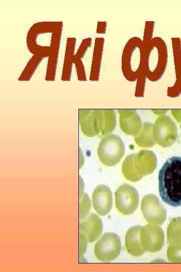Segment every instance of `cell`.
Listing matches in <instances>:
<instances>
[{
  "mask_svg": "<svg viewBox=\"0 0 181 272\" xmlns=\"http://www.w3.org/2000/svg\"><path fill=\"white\" fill-rule=\"evenodd\" d=\"M62 25L61 22H39L34 24L28 33L27 43L30 52L49 58L47 81L55 79Z\"/></svg>",
  "mask_w": 181,
  "mask_h": 272,
  "instance_id": "obj_1",
  "label": "cell"
},
{
  "mask_svg": "<svg viewBox=\"0 0 181 272\" xmlns=\"http://www.w3.org/2000/svg\"><path fill=\"white\" fill-rule=\"evenodd\" d=\"M158 189L162 200L172 207L181 206V157H172L158 174Z\"/></svg>",
  "mask_w": 181,
  "mask_h": 272,
  "instance_id": "obj_2",
  "label": "cell"
},
{
  "mask_svg": "<svg viewBox=\"0 0 181 272\" xmlns=\"http://www.w3.org/2000/svg\"><path fill=\"white\" fill-rule=\"evenodd\" d=\"M167 48L165 41L155 37L145 46L144 70L147 78L156 82L164 75L167 64Z\"/></svg>",
  "mask_w": 181,
  "mask_h": 272,
  "instance_id": "obj_3",
  "label": "cell"
},
{
  "mask_svg": "<svg viewBox=\"0 0 181 272\" xmlns=\"http://www.w3.org/2000/svg\"><path fill=\"white\" fill-rule=\"evenodd\" d=\"M145 46L143 41L137 37L129 39L123 50L122 71L129 81L137 80L144 70Z\"/></svg>",
  "mask_w": 181,
  "mask_h": 272,
  "instance_id": "obj_4",
  "label": "cell"
},
{
  "mask_svg": "<svg viewBox=\"0 0 181 272\" xmlns=\"http://www.w3.org/2000/svg\"><path fill=\"white\" fill-rule=\"evenodd\" d=\"M156 166L157 158L153 152L141 150L126 157L122 164V173L127 179L136 182L152 173Z\"/></svg>",
  "mask_w": 181,
  "mask_h": 272,
  "instance_id": "obj_5",
  "label": "cell"
},
{
  "mask_svg": "<svg viewBox=\"0 0 181 272\" xmlns=\"http://www.w3.org/2000/svg\"><path fill=\"white\" fill-rule=\"evenodd\" d=\"M125 152L122 139L110 134L103 137L99 144L97 154L100 162L108 166H114L121 160Z\"/></svg>",
  "mask_w": 181,
  "mask_h": 272,
  "instance_id": "obj_6",
  "label": "cell"
},
{
  "mask_svg": "<svg viewBox=\"0 0 181 272\" xmlns=\"http://www.w3.org/2000/svg\"><path fill=\"white\" fill-rule=\"evenodd\" d=\"M122 248L121 240L116 234L107 232L104 234L95 245L96 257L103 262H109L116 259Z\"/></svg>",
  "mask_w": 181,
  "mask_h": 272,
  "instance_id": "obj_7",
  "label": "cell"
},
{
  "mask_svg": "<svg viewBox=\"0 0 181 272\" xmlns=\"http://www.w3.org/2000/svg\"><path fill=\"white\" fill-rule=\"evenodd\" d=\"M153 132L155 143L164 148L172 146L177 137L176 126L167 115H161L156 119Z\"/></svg>",
  "mask_w": 181,
  "mask_h": 272,
  "instance_id": "obj_8",
  "label": "cell"
},
{
  "mask_svg": "<svg viewBox=\"0 0 181 272\" xmlns=\"http://www.w3.org/2000/svg\"><path fill=\"white\" fill-rule=\"evenodd\" d=\"M116 207L119 212L125 215L133 213L139 203V194L133 186L124 184L115 193Z\"/></svg>",
  "mask_w": 181,
  "mask_h": 272,
  "instance_id": "obj_9",
  "label": "cell"
},
{
  "mask_svg": "<svg viewBox=\"0 0 181 272\" xmlns=\"http://www.w3.org/2000/svg\"><path fill=\"white\" fill-rule=\"evenodd\" d=\"M141 209L144 218L149 223L161 225L166 220V209L154 194H147L143 197Z\"/></svg>",
  "mask_w": 181,
  "mask_h": 272,
  "instance_id": "obj_10",
  "label": "cell"
},
{
  "mask_svg": "<svg viewBox=\"0 0 181 272\" xmlns=\"http://www.w3.org/2000/svg\"><path fill=\"white\" fill-rule=\"evenodd\" d=\"M140 240L143 248L151 252L160 250L164 243V234L160 227L147 225L142 227L140 231Z\"/></svg>",
  "mask_w": 181,
  "mask_h": 272,
  "instance_id": "obj_11",
  "label": "cell"
},
{
  "mask_svg": "<svg viewBox=\"0 0 181 272\" xmlns=\"http://www.w3.org/2000/svg\"><path fill=\"white\" fill-rule=\"evenodd\" d=\"M92 114L96 135L106 136L114 130L116 121L114 110H93Z\"/></svg>",
  "mask_w": 181,
  "mask_h": 272,
  "instance_id": "obj_12",
  "label": "cell"
},
{
  "mask_svg": "<svg viewBox=\"0 0 181 272\" xmlns=\"http://www.w3.org/2000/svg\"><path fill=\"white\" fill-rule=\"evenodd\" d=\"M92 200L94 209L97 213L101 216L107 215L113 205L110 188L105 185H98L93 191Z\"/></svg>",
  "mask_w": 181,
  "mask_h": 272,
  "instance_id": "obj_13",
  "label": "cell"
},
{
  "mask_svg": "<svg viewBox=\"0 0 181 272\" xmlns=\"http://www.w3.org/2000/svg\"><path fill=\"white\" fill-rule=\"evenodd\" d=\"M79 233L83 234L88 242H93L99 238L103 231L101 218L95 214H90L79 223Z\"/></svg>",
  "mask_w": 181,
  "mask_h": 272,
  "instance_id": "obj_14",
  "label": "cell"
},
{
  "mask_svg": "<svg viewBox=\"0 0 181 272\" xmlns=\"http://www.w3.org/2000/svg\"><path fill=\"white\" fill-rule=\"evenodd\" d=\"M121 129L128 135H136L142 128V121L134 111L119 110Z\"/></svg>",
  "mask_w": 181,
  "mask_h": 272,
  "instance_id": "obj_15",
  "label": "cell"
},
{
  "mask_svg": "<svg viewBox=\"0 0 181 272\" xmlns=\"http://www.w3.org/2000/svg\"><path fill=\"white\" fill-rule=\"evenodd\" d=\"M141 226L129 228L125 235V246L128 252L132 255L139 256L146 251L143 248L140 240Z\"/></svg>",
  "mask_w": 181,
  "mask_h": 272,
  "instance_id": "obj_16",
  "label": "cell"
},
{
  "mask_svg": "<svg viewBox=\"0 0 181 272\" xmlns=\"http://www.w3.org/2000/svg\"><path fill=\"white\" fill-rule=\"evenodd\" d=\"M104 38L98 37L95 39L89 80H99L104 45Z\"/></svg>",
  "mask_w": 181,
  "mask_h": 272,
  "instance_id": "obj_17",
  "label": "cell"
},
{
  "mask_svg": "<svg viewBox=\"0 0 181 272\" xmlns=\"http://www.w3.org/2000/svg\"><path fill=\"white\" fill-rule=\"evenodd\" d=\"M75 43V38H67L61 78L62 81L70 80L72 63L74 61L73 54Z\"/></svg>",
  "mask_w": 181,
  "mask_h": 272,
  "instance_id": "obj_18",
  "label": "cell"
},
{
  "mask_svg": "<svg viewBox=\"0 0 181 272\" xmlns=\"http://www.w3.org/2000/svg\"><path fill=\"white\" fill-rule=\"evenodd\" d=\"M153 124L151 122L143 123L140 131L134 136L135 141L138 146L148 148L156 144L153 136Z\"/></svg>",
  "mask_w": 181,
  "mask_h": 272,
  "instance_id": "obj_19",
  "label": "cell"
},
{
  "mask_svg": "<svg viewBox=\"0 0 181 272\" xmlns=\"http://www.w3.org/2000/svg\"><path fill=\"white\" fill-rule=\"evenodd\" d=\"M92 112V110H80L79 112V121L81 131L85 135L89 137L96 135L94 130Z\"/></svg>",
  "mask_w": 181,
  "mask_h": 272,
  "instance_id": "obj_20",
  "label": "cell"
},
{
  "mask_svg": "<svg viewBox=\"0 0 181 272\" xmlns=\"http://www.w3.org/2000/svg\"><path fill=\"white\" fill-rule=\"evenodd\" d=\"M181 241V217L173 218L167 228L168 244Z\"/></svg>",
  "mask_w": 181,
  "mask_h": 272,
  "instance_id": "obj_21",
  "label": "cell"
},
{
  "mask_svg": "<svg viewBox=\"0 0 181 272\" xmlns=\"http://www.w3.org/2000/svg\"><path fill=\"white\" fill-rule=\"evenodd\" d=\"M46 57L47 56L42 54H34L28 62L21 76L19 78V80H30L40 62Z\"/></svg>",
  "mask_w": 181,
  "mask_h": 272,
  "instance_id": "obj_22",
  "label": "cell"
},
{
  "mask_svg": "<svg viewBox=\"0 0 181 272\" xmlns=\"http://www.w3.org/2000/svg\"><path fill=\"white\" fill-rule=\"evenodd\" d=\"M173 56L176 77L181 73V40L178 37L171 38Z\"/></svg>",
  "mask_w": 181,
  "mask_h": 272,
  "instance_id": "obj_23",
  "label": "cell"
},
{
  "mask_svg": "<svg viewBox=\"0 0 181 272\" xmlns=\"http://www.w3.org/2000/svg\"><path fill=\"white\" fill-rule=\"evenodd\" d=\"M90 209V201L86 193H83L79 199V219L86 217Z\"/></svg>",
  "mask_w": 181,
  "mask_h": 272,
  "instance_id": "obj_24",
  "label": "cell"
},
{
  "mask_svg": "<svg viewBox=\"0 0 181 272\" xmlns=\"http://www.w3.org/2000/svg\"><path fill=\"white\" fill-rule=\"evenodd\" d=\"M146 78L145 71L144 70L136 80L137 85L135 91V96L136 97H142L143 96Z\"/></svg>",
  "mask_w": 181,
  "mask_h": 272,
  "instance_id": "obj_25",
  "label": "cell"
},
{
  "mask_svg": "<svg viewBox=\"0 0 181 272\" xmlns=\"http://www.w3.org/2000/svg\"><path fill=\"white\" fill-rule=\"evenodd\" d=\"M154 27V22L153 21H146L143 35V42L145 46L153 38Z\"/></svg>",
  "mask_w": 181,
  "mask_h": 272,
  "instance_id": "obj_26",
  "label": "cell"
},
{
  "mask_svg": "<svg viewBox=\"0 0 181 272\" xmlns=\"http://www.w3.org/2000/svg\"><path fill=\"white\" fill-rule=\"evenodd\" d=\"M92 44V38H87L84 39L81 42V43L78 49L77 52L74 55V57L78 59L82 58L87 49L91 46Z\"/></svg>",
  "mask_w": 181,
  "mask_h": 272,
  "instance_id": "obj_27",
  "label": "cell"
},
{
  "mask_svg": "<svg viewBox=\"0 0 181 272\" xmlns=\"http://www.w3.org/2000/svg\"><path fill=\"white\" fill-rule=\"evenodd\" d=\"M73 63H75L78 79L79 81H86V75L83 64L80 59L76 58L74 56Z\"/></svg>",
  "mask_w": 181,
  "mask_h": 272,
  "instance_id": "obj_28",
  "label": "cell"
},
{
  "mask_svg": "<svg viewBox=\"0 0 181 272\" xmlns=\"http://www.w3.org/2000/svg\"><path fill=\"white\" fill-rule=\"evenodd\" d=\"M107 23L106 22H98L97 33L98 34H105L106 30Z\"/></svg>",
  "mask_w": 181,
  "mask_h": 272,
  "instance_id": "obj_29",
  "label": "cell"
},
{
  "mask_svg": "<svg viewBox=\"0 0 181 272\" xmlns=\"http://www.w3.org/2000/svg\"><path fill=\"white\" fill-rule=\"evenodd\" d=\"M175 243H176L179 247V248L181 251V241L180 242H175Z\"/></svg>",
  "mask_w": 181,
  "mask_h": 272,
  "instance_id": "obj_30",
  "label": "cell"
},
{
  "mask_svg": "<svg viewBox=\"0 0 181 272\" xmlns=\"http://www.w3.org/2000/svg\"><path fill=\"white\" fill-rule=\"evenodd\" d=\"M179 76H181V73H180V74Z\"/></svg>",
  "mask_w": 181,
  "mask_h": 272,
  "instance_id": "obj_31",
  "label": "cell"
}]
</instances>
